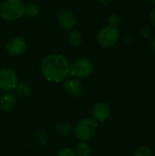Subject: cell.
Instances as JSON below:
<instances>
[{
	"mask_svg": "<svg viewBox=\"0 0 155 156\" xmlns=\"http://www.w3.org/2000/svg\"><path fill=\"white\" fill-rule=\"evenodd\" d=\"M16 92L18 96L26 98L30 95L31 93V87L26 83V82H19L16 84Z\"/></svg>",
	"mask_w": 155,
	"mask_h": 156,
	"instance_id": "7c38bea8",
	"label": "cell"
},
{
	"mask_svg": "<svg viewBox=\"0 0 155 156\" xmlns=\"http://www.w3.org/2000/svg\"><path fill=\"white\" fill-rule=\"evenodd\" d=\"M108 22H109V26L116 27L117 26L120 25L121 18H120V16H119L118 15H111V16L108 18Z\"/></svg>",
	"mask_w": 155,
	"mask_h": 156,
	"instance_id": "d6986e66",
	"label": "cell"
},
{
	"mask_svg": "<svg viewBox=\"0 0 155 156\" xmlns=\"http://www.w3.org/2000/svg\"><path fill=\"white\" fill-rule=\"evenodd\" d=\"M56 131L58 133V134H59L60 136H69L73 133V127L67 122H61L58 123L56 126Z\"/></svg>",
	"mask_w": 155,
	"mask_h": 156,
	"instance_id": "4fadbf2b",
	"label": "cell"
},
{
	"mask_svg": "<svg viewBox=\"0 0 155 156\" xmlns=\"http://www.w3.org/2000/svg\"><path fill=\"white\" fill-rule=\"evenodd\" d=\"M113 0H98V2H100V4L102 5H108V4H111Z\"/></svg>",
	"mask_w": 155,
	"mask_h": 156,
	"instance_id": "7402d4cb",
	"label": "cell"
},
{
	"mask_svg": "<svg viewBox=\"0 0 155 156\" xmlns=\"http://www.w3.org/2000/svg\"><path fill=\"white\" fill-rule=\"evenodd\" d=\"M81 34L77 30H73L69 34V42L73 47L79 46V44L81 43Z\"/></svg>",
	"mask_w": 155,
	"mask_h": 156,
	"instance_id": "9a60e30c",
	"label": "cell"
},
{
	"mask_svg": "<svg viewBox=\"0 0 155 156\" xmlns=\"http://www.w3.org/2000/svg\"><path fill=\"white\" fill-rule=\"evenodd\" d=\"M94 69L92 61L88 58H79L69 65V74L75 79H84L90 76Z\"/></svg>",
	"mask_w": 155,
	"mask_h": 156,
	"instance_id": "277c9868",
	"label": "cell"
},
{
	"mask_svg": "<svg viewBox=\"0 0 155 156\" xmlns=\"http://www.w3.org/2000/svg\"><path fill=\"white\" fill-rule=\"evenodd\" d=\"M17 84V76L11 69H0V90L4 91H11L15 90Z\"/></svg>",
	"mask_w": 155,
	"mask_h": 156,
	"instance_id": "8992f818",
	"label": "cell"
},
{
	"mask_svg": "<svg viewBox=\"0 0 155 156\" xmlns=\"http://www.w3.org/2000/svg\"><path fill=\"white\" fill-rule=\"evenodd\" d=\"M151 1H152V2H153V3L155 4V0H151Z\"/></svg>",
	"mask_w": 155,
	"mask_h": 156,
	"instance_id": "cb8c5ba5",
	"label": "cell"
},
{
	"mask_svg": "<svg viewBox=\"0 0 155 156\" xmlns=\"http://www.w3.org/2000/svg\"><path fill=\"white\" fill-rule=\"evenodd\" d=\"M24 14V5L20 0H5L0 5V16L6 21H14Z\"/></svg>",
	"mask_w": 155,
	"mask_h": 156,
	"instance_id": "3957f363",
	"label": "cell"
},
{
	"mask_svg": "<svg viewBox=\"0 0 155 156\" xmlns=\"http://www.w3.org/2000/svg\"><path fill=\"white\" fill-rule=\"evenodd\" d=\"M69 60L59 54L47 56L41 62L40 69L43 77L54 83H58L67 79L69 74Z\"/></svg>",
	"mask_w": 155,
	"mask_h": 156,
	"instance_id": "6da1fadb",
	"label": "cell"
},
{
	"mask_svg": "<svg viewBox=\"0 0 155 156\" xmlns=\"http://www.w3.org/2000/svg\"><path fill=\"white\" fill-rule=\"evenodd\" d=\"M38 13V6L36 4L30 3L27 4L26 6H24V14L27 16L33 17L36 16Z\"/></svg>",
	"mask_w": 155,
	"mask_h": 156,
	"instance_id": "2e32d148",
	"label": "cell"
},
{
	"mask_svg": "<svg viewBox=\"0 0 155 156\" xmlns=\"http://www.w3.org/2000/svg\"><path fill=\"white\" fill-rule=\"evenodd\" d=\"M26 48V41L19 37H14L10 38L5 46L6 51L11 54V55H19L22 54Z\"/></svg>",
	"mask_w": 155,
	"mask_h": 156,
	"instance_id": "ba28073f",
	"label": "cell"
},
{
	"mask_svg": "<svg viewBox=\"0 0 155 156\" xmlns=\"http://www.w3.org/2000/svg\"><path fill=\"white\" fill-rule=\"evenodd\" d=\"M122 156H127V155H122Z\"/></svg>",
	"mask_w": 155,
	"mask_h": 156,
	"instance_id": "d4e9b609",
	"label": "cell"
},
{
	"mask_svg": "<svg viewBox=\"0 0 155 156\" xmlns=\"http://www.w3.org/2000/svg\"><path fill=\"white\" fill-rule=\"evenodd\" d=\"M149 19H150V22L153 26L155 27V7H153L150 13V16H149Z\"/></svg>",
	"mask_w": 155,
	"mask_h": 156,
	"instance_id": "44dd1931",
	"label": "cell"
},
{
	"mask_svg": "<svg viewBox=\"0 0 155 156\" xmlns=\"http://www.w3.org/2000/svg\"><path fill=\"white\" fill-rule=\"evenodd\" d=\"M16 103V96L13 93L5 92L0 97V109L4 112L11 111Z\"/></svg>",
	"mask_w": 155,
	"mask_h": 156,
	"instance_id": "8fae6325",
	"label": "cell"
},
{
	"mask_svg": "<svg viewBox=\"0 0 155 156\" xmlns=\"http://www.w3.org/2000/svg\"><path fill=\"white\" fill-rule=\"evenodd\" d=\"M63 88L71 96H79L83 92V85L78 79H66L63 80Z\"/></svg>",
	"mask_w": 155,
	"mask_h": 156,
	"instance_id": "9c48e42d",
	"label": "cell"
},
{
	"mask_svg": "<svg viewBox=\"0 0 155 156\" xmlns=\"http://www.w3.org/2000/svg\"><path fill=\"white\" fill-rule=\"evenodd\" d=\"M90 146L86 142H80L76 147L77 156H90Z\"/></svg>",
	"mask_w": 155,
	"mask_h": 156,
	"instance_id": "5bb4252c",
	"label": "cell"
},
{
	"mask_svg": "<svg viewBox=\"0 0 155 156\" xmlns=\"http://www.w3.org/2000/svg\"><path fill=\"white\" fill-rule=\"evenodd\" d=\"M152 47H153V50L154 51L155 53V37H153V43H152Z\"/></svg>",
	"mask_w": 155,
	"mask_h": 156,
	"instance_id": "603a6c76",
	"label": "cell"
},
{
	"mask_svg": "<svg viewBox=\"0 0 155 156\" xmlns=\"http://www.w3.org/2000/svg\"><path fill=\"white\" fill-rule=\"evenodd\" d=\"M97 122L92 118H83L73 128L74 136L80 142L90 141L97 132Z\"/></svg>",
	"mask_w": 155,
	"mask_h": 156,
	"instance_id": "7a4b0ae2",
	"label": "cell"
},
{
	"mask_svg": "<svg viewBox=\"0 0 155 156\" xmlns=\"http://www.w3.org/2000/svg\"><path fill=\"white\" fill-rule=\"evenodd\" d=\"M120 37V33L117 27L107 26L102 27L98 34V42L101 47L111 48L114 46Z\"/></svg>",
	"mask_w": 155,
	"mask_h": 156,
	"instance_id": "5b68a950",
	"label": "cell"
},
{
	"mask_svg": "<svg viewBox=\"0 0 155 156\" xmlns=\"http://www.w3.org/2000/svg\"><path fill=\"white\" fill-rule=\"evenodd\" d=\"M58 20L60 27L66 30H71L76 26L75 15L70 10H63L58 15Z\"/></svg>",
	"mask_w": 155,
	"mask_h": 156,
	"instance_id": "30bf717a",
	"label": "cell"
},
{
	"mask_svg": "<svg viewBox=\"0 0 155 156\" xmlns=\"http://www.w3.org/2000/svg\"><path fill=\"white\" fill-rule=\"evenodd\" d=\"M57 156H77L76 152L69 147H64L58 152Z\"/></svg>",
	"mask_w": 155,
	"mask_h": 156,
	"instance_id": "ac0fdd59",
	"label": "cell"
},
{
	"mask_svg": "<svg viewBox=\"0 0 155 156\" xmlns=\"http://www.w3.org/2000/svg\"><path fill=\"white\" fill-rule=\"evenodd\" d=\"M133 156H153L152 150L147 146H141L134 152Z\"/></svg>",
	"mask_w": 155,
	"mask_h": 156,
	"instance_id": "e0dca14e",
	"label": "cell"
},
{
	"mask_svg": "<svg viewBox=\"0 0 155 156\" xmlns=\"http://www.w3.org/2000/svg\"><path fill=\"white\" fill-rule=\"evenodd\" d=\"M151 34V29L149 27H145L142 29L141 31V36L143 38H147L149 37V35Z\"/></svg>",
	"mask_w": 155,
	"mask_h": 156,
	"instance_id": "ffe728a7",
	"label": "cell"
},
{
	"mask_svg": "<svg viewBox=\"0 0 155 156\" xmlns=\"http://www.w3.org/2000/svg\"><path fill=\"white\" fill-rule=\"evenodd\" d=\"M111 110L108 103L100 101L96 103L92 108V119L96 122H105L111 117Z\"/></svg>",
	"mask_w": 155,
	"mask_h": 156,
	"instance_id": "52a82bcc",
	"label": "cell"
}]
</instances>
